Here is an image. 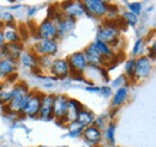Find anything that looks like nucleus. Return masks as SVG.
<instances>
[{"label":"nucleus","instance_id":"1","mask_svg":"<svg viewBox=\"0 0 156 147\" xmlns=\"http://www.w3.org/2000/svg\"><path fill=\"white\" fill-rule=\"evenodd\" d=\"M41 103H42V96L40 94H29L28 99L25 101L23 108H22V111L24 115L27 116H36L40 112V109H41Z\"/></svg>","mask_w":156,"mask_h":147},{"label":"nucleus","instance_id":"2","mask_svg":"<svg viewBox=\"0 0 156 147\" xmlns=\"http://www.w3.org/2000/svg\"><path fill=\"white\" fill-rule=\"evenodd\" d=\"M83 6L85 11H88V13L98 17L105 16L109 10L106 1H98V0H87L83 2Z\"/></svg>","mask_w":156,"mask_h":147},{"label":"nucleus","instance_id":"3","mask_svg":"<svg viewBox=\"0 0 156 147\" xmlns=\"http://www.w3.org/2000/svg\"><path fill=\"white\" fill-rule=\"evenodd\" d=\"M39 36L42 39H49L53 41L58 36V26L52 19L44 20L39 28Z\"/></svg>","mask_w":156,"mask_h":147},{"label":"nucleus","instance_id":"4","mask_svg":"<svg viewBox=\"0 0 156 147\" xmlns=\"http://www.w3.org/2000/svg\"><path fill=\"white\" fill-rule=\"evenodd\" d=\"M118 30L117 28H113L111 25H103L98 29V41L106 43V44H113L118 39Z\"/></svg>","mask_w":156,"mask_h":147},{"label":"nucleus","instance_id":"5","mask_svg":"<svg viewBox=\"0 0 156 147\" xmlns=\"http://www.w3.org/2000/svg\"><path fill=\"white\" fill-rule=\"evenodd\" d=\"M151 67L153 66H151V61L149 60V57L142 56L140 59H138L136 61L133 75L136 77L137 79H144L150 74Z\"/></svg>","mask_w":156,"mask_h":147},{"label":"nucleus","instance_id":"6","mask_svg":"<svg viewBox=\"0 0 156 147\" xmlns=\"http://www.w3.org/2000/svg\"><path fill=\"white\" fill-rule=\"evenodd\" d=\"M67 63H69V67L72 71V73L75 72L76 74H82L83 71L88 67V61L83 53H75L70 57Z\"/></svg>","mask_w":156,"mask_h":147},{"label":"nucleus","instance_id":"7","mask_svg":"<svg viewBox=\"0 0 156 147\" xmlns=\"http://www.w3.org/2000/svg\"><path fill=\"white\" fill-rule=\"evenodd\" d=\"M35 52L40 56H49L54 55L58 50V46L54 41H49V39H41L35 44Z\"/></svg>","mask_w":156,"mask_h":147},{"label":"nucleus","instance_id":"8","mask_svg":"<svg viewBox=\"0 0 156 147\" xmlns=\"http://www.w3.org/2000/svg\"><path fill=\"white\" fill-rule=\"evenodd\" d=\"M67 105H69V101L64 96L55 97L54 103H53V116H55L57 118L65 120L66 114H67Z\"/></svg>","mask_w":156,"mask_h":147},{"label":"nucleus","instance_id":"9","mask_svg":"<svg viewBox=\"0 0 156 147\" xmlns=\"http://www.w3.org/2000/svg\"><path fill=\"white\" fill-rule=\"evenodd\" d=\"M54 96H44L42 97L40 116L43 120H51L53 117V103H54Z\"/></svg>","mask_w":156,"mask_h":147},{"label":"nucleus","instance_id":"10","mask_svg":"<svg viewBox=\"0 0 156 147\" xmlns=\"http://www.w3.org/2000/svg\"><path fill=\"white\" fill-rule=\"evenodd\" d=\"M62 10H65L67 17L73 18V17H80L85 13V9L83 4L79 2H66L62 4Z\"/></svg>","mask_w":156,"mask_h":147},{"label":"nucleus","instance_id":"11","mask_svg":"<svg viewBox=\"0 0 156 147\" xmlns=\"http://www.w3.org/2000/svg\"><path fill=\"white\" fill-rule=\"evenodd\" d=\"M52 72L57 78H65L70 73V67L66 60L58 59L52 62Z\"/></svg>","mask_w":156,"mask_h":147},{"label":"nucleus","instance_id":"12","mask_svg":"<svg viewBox=\"0 0 156 147\" xmlns=\"http://www.w3.org/2000/svg\"><path fill=\"white\" fill-rule=\"evenodd\" d=\"M82 134H83V138L85 139V141L89 144L95 145V144H98L101 140V132L95 126H89V127L84 128Z\"/></svg>","mask_w":156,"mask_h":147},{"label":"nucleus","instance_id":"13","mask_svg":"<svg viewBox=\"0 0 156 147\" xmlns=\"http://www.w3.org/2000/svg\"><path fill=\"white\" fill-rule=\"evenodd\" d=\"M83 108H82V105L78 103L77 101H75V99H70L69 101V105H67V114H66V117H65V120L67 121V122H75L76 121V118H77L78 114H79V111L82 110Z\"/></svg>","mask_w":156,"mask_h":147},{"label":"nucleus","instance_id":"14","mask_svg":"<svg viewBox=\"0 0 156 147\" xmlns=\"http://www.w3.org/2000/svg\"><path fill=\"white\" fill-rule=\"evenodd\" d=\"M83 54H84V56H85L88 63L90 62V63H91L93 66H95V67L98 66V65H101V62H102V56L98 53V50L95 49L94 44L89 46V47L85 49V52H84Z\"/></svg>","mask_w":156,"mask_h":147},{"label":"nucleus","instance_id":"15","mask_svg":"<svg viewBox=\"0 0 156 147\" xmlns=\"http://www.w3.org/2000/svg\"><path fill=\"white\" fill-rule=\"evenodd\" d=\"M93 121H94V116H93V114L90 112V111H87V110H82L79 111V114H78L77 118H76V123H77L79 127H82V128H87V127H89L91 123H93Z\"/></svg>","mask_w":156,"mask_h":147},{"label":"nucleus","instance_id":"16","mask_svg":"<svg viewBox=\"0 0 156 147\" xmlns=\"http://www.w3.org/2000/svg\"><path fill=\"white\" fill-rule=\"evenodd\" d=\"M17 65L15 60L11 59H1L0 60V77H7L15 72Z\"/></svg>","mask_w":156,"mask_h":147},{"label":"nucleus","instance_id":"17","mask_svg":"<svg viewBox=\"0 0 156 147\" xmlns=\"http://www.w3.org/2000/svg\"><path fill=\"white\" fill-rule=\"evenodd\" d=\"M2 54L6 56H9L7 59H11V60H15L16 57H18L20 55V52H22V47L18 43H10V44H6L2 47L1 49Z\"/></svg>","mask_w":156,"mask_h":147},{"label":"nucleus","instance_id":"18","mask_svg":"<svg viewBox=\"0 0 156 147\" xmlns=\"http://www.w3.org/2000/svg\"><path fill=\"white\" fill-rule=\"evenodd\" d=\"M58 26V35H61V34H66L69 32L70 30H72V28L75 26V19L70 18V17H61L60 20H59V24L57 25Z\"/></svg>","mask_w":156,"mask_h":147},{"label":"nucleus","instance_id":"19","mask_svg":"<svg viewBox=\"0 0 156 147\" xmlns=\"http://www.w3.org/2000/svg\"><path fill=\"white\" fill-rule=\"evenodd\" d=\"M94 47H95V49L98 50V54L102 56V59H111V57L113 56L112 49H111L109 46L106 44V43H102V42L98 41V42L94 44Z\"/></svg>","mask_w":156,"mask_h":147},{"label":"nucleus","instance_id":"20","mask_svg":"<svg viewBox=\"0 0 156 147\" xmlns=\"http://www.w3.org/2000/svg\"><path fill=\"white\" fill-rule=\"evenodd\" d=\"M126 98H127V89H125V87L119 89L117 93L114 94V97H113V105L114 107L121 105L126 101Z\"/></svg>","mask_w":156,"mask_h":147},{"label":"nucleus","instance_id":"21","mask_svg":"<svg viewBox=\"0 0 156 147\" xmlns=\"http://www.w3.org/2000/svg\"><path fill=\"white\" fill-rule=\"evenodd\" d=\"M2 36H4V39H7V41L11 42V43H16V42L20 39V34H18L12 26H9V28L4 31Z\"/></svg>","mask_w":156,"mask_h":147},{"label":"nucleus","instance_id":"22","mask_svg":"<svg viewBox=\"0 0 156 147\" xmlns=\"http://www.w3.org/2000/svg\"><path fill=\"white\" fill-rule=\"evenodd\" d=\"M22 61H23L24 66H28V67H35V66H37L36 60H35V56L30 55V54L22 55Z\"/></svg>","mask_w":156,"mask_h":147},{"label":"nucleus","instance_id":"23","mask_svg":"<svg viewBox=\"0 0 156 147\" xmlns=\"http://www.w3.org/2000/svg\"><path fill=\"white\" fill-rule=\"evenodd\" d=\"M124 20H125L129 25L133 26V25H136L138 18H137L136 15H133V13H131V12H126V13H124Z\"/></svg>","mask_w":156,"mask_h":147},{"label":"nucleus","instance_id":"24","mask_svg":"<svg viewBox=\"0 0 156 147\" xmlns=\"http://www.w3.org/2000/svg\"><path fill=\"white\" fill-rule=\"evenodd\" d=\"M13 92L7 91V92H1L0 93V104H5V103H10V101L12 99Z\"/></svg>","mask_w":156,"mask_h":147},{"label":"nucleus","instance_id":"25","mask_svg":"<svg viewBox=\"0 0 156 147\" xmlns=\"http://www.w3.org/2000/svg\"><path fill=\"white\" fill-rule=\"evenodd\" d=\"M135 65H136V61L135 60H130L127 61L126 63V73L129 75H133V72H135Z\"/></svg>","mask_w":156,"mask_h":147},{"label":"nucleus","instance_id":"26","mask_svg":"<svg viewBox=\"0 0 156 147\" xmlns=\"http://www.w3.org/2000/svg\"><path fill=\"white\" fill-rule=\"evenodd\" d=\"M130 10H131V13H133V15L137 16V15L140 12L142 6H140L139 2H132V4H130Z\"/></svg>","mask_w":156,"mask_h":147},{"label":"nucleus","instance_id":"27","mask_svg":"<svg viewBox=\"0 0 156 147\" xmlns=\"http://www.w3.org/2000/svg\"><path fill=\"white\" fill-rule=\"evenodd\" d=\"M142 49H143V41H142V39H139V41H137L136 42V44H135V47H133L132 53H133L135 55H138V54H140V53H142Z\"/></svg>","mask_w":156,"mask_h":147},{"label":"nucleus","instance_id":"28","mask_svg":"<svg viewBox=\"0 0 156 147\" xmlns=\"http://www.w3.org/2000/svg\"><path fill=\"white\" fill-rule=\"evenodd\" d=\"M106 135H107V138H108V140L111 142H114V126H112V125L109 126V128L107 130Z\"/></svg>","mask_w":156,"mask_h":147},{"label":"nucleus","instance_id":"29","mask_svg":"<svg viewBox=\"0 0 156 147\" xmlns=\"http://www.w3.org/2000/svg\"><path fill=\"white\" fill-rule=\"evenodd\" d=\"M100 91H102V93H103L105 96H109V94L112 93V90H111V87H106V86L101 87V89H100Z\"/></svg>","mask_w":156,"mask_h":147},{"label":"nucleus","instance_id":"30","mask_svg":"<svg viewBox=\"0 0 156 147\" xmlns=\"http://www.w3.org/2000/svg\"><path fill=\"white\" fill-rule=\"evenodd\" d=\"M2 47H4V36H2V32L0 31V50L2 49Z\"/></svg>","mask_w":156,"mask_h":147},{"label":"nucleus","instance_id":"31","mask_svg":"<svg viewBox=\"0 0 156 147\" xmlns=\"http://www.w3.org/2000/svg\"><path fill=\"white\" fill-rule=\"evenodd\" d=\"M87 90H88V91H90V92H98V91H100V89H98V87H88Z\"/></svg>","mask_w":156,"mask_h":147},{"label":"nucleus","instance_id":"32","mask_svg":"<svg viewBox=\"0 0 156 147\" xmlns=\"http://www.w3.org/2000/svg\"><path fill=\"white\" fill-rule=\"evenodd\" d=\"M40 147H44V146H40Z\"/></svg>","mask_w":156,"mask_h":147}]
</instances>
